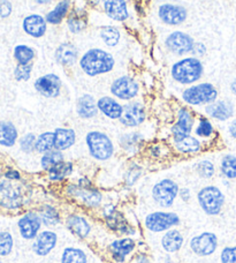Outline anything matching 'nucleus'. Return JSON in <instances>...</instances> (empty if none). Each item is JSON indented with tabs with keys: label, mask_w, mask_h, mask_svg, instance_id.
Segmentation results:
<instances>
[{
	"label": "nucleus",
	"mask_w": 236,
	"mask_h": 263,
	"mask_svg": "<svg viewBox=\"0 0 236 263\" xmlns=\"http://www.w3.org/2000/svg\"><path fill=\"white\" fill-rule=\"evenodd\" d=\"M67 194L88 208H98L103 202V194L92 187L91 180L81 178L77 184H70L67 187Z\"/></svg>",
	"instance_id": "nucleus-5"
},
{
	"label": "nucleus",
	"mask_w": 236,
	"mask_h": 263,
	"mask_svg": "<svg viewBox=\"0 0 236 263\" xmlns=\"http://www.w3.org/2000/svg\"><path fill=\"white\" fill-rule=\"evenodd\" d=\"M195 115L188 107H180L176 112V121L171 127V136L173 141H179L191 135L195 127Z\"/></svg>",
	"instance_id": "nucleus-12"
},
{
	"label": "nucleus",
	"mask_w": 236,
	"mask_h": 263,
	"mask_svg": "<svg viewBox=\"0 0 236 263\" xmlns=\"http://www.w3.org/2000/svg\"><path fill=\"white\" fill-rule=\"evenodd\" d=\"M74 171V164L68 161H63L51 167L47 171V178L51 182H61L72 175Z\"/></svg>",
	"instance_id": "nucleus-34"
},
{
	"label": "nucleus",
	"mask_w": 236,
	"mask_h": 263,
	"mask_svg": "<svg viewBox=\"0 0 236 263\" xmlns=\"http://www.w3.org/2000/svg\"><path fill=\"white\" fill-rule=\"evenodd\" d=\"M221 263H236V246L225 247L220 253Z\"/></svg>",
	"instance_id": "nucleus-48"
},
{
	"label": "nucleus",
	"mask_w": 236,
	"mask_h": 263,
	"mask_svg": "<svg viewBox=\"0 0 236 263\" xmlns=\"http://www.w3.org/2000/svg\"><path fill=\"white\" fill-rule=\"evenodd\" d=\"M230 91H232L233 95L236 96V78L230 82Z\"/></svg>",
	"instance_id": "nucleus-56"
},
{
	"label": "nucleus",
	"mask_w": 236,
	"mask_h": 263,
	"mask_svg": "<svg viewBox=\"0 0 236 263\" xmlns=\"http://www.w3.org/2000/svg\"><path fill=\"white\" fill-rule=\"evenodd\" d=\"M42 219L38 213L35 211H29L22 216L17 222L18 232L25 240H34L38 236L42 229Z\"/></svg>",
	"instance_id": "nucleus-18"
},
{
	"label": "nucleus",
	"mask_w": 236,
	"mask_h": 263,
	"mask_svg": "<svg viewBox=\"0 0 236 263\" xmlns=\"http://www.w3.org/2000/svg\"><path fill=\"white\" fill-rule=\"evenodd\" d=\"M160 243L165 252L176 253L185 245V237L180 230L173 228L164 233Z\"/></svg>",
	"instance_id": "nucleus-28"
},
{
	"label": "nucleus",
	"mask_w": 236,
	"mask_h": 263,
	"mask_svg": "<svg viewBox=\"0 0 236 263\" xmlns=\"http://www.w3.org/2000/svg\"><path fill=\"white\" fill-rule=\"evenodd\" d=\"M98 110L103 116L111 120H119L124 111V105L116 101V98L103 96L97 101Z\"/></svg>",
	"instance_id": "nucleus-26"
},
{
	"label": "nucleus",
	"mask_w": 236,
	"mask_h": 263,
	"mask_svg": "<svg viewBox=\"0 0 236 263\" xmlns=\"http://www.w3.org/2000/svg\"><path fill=\"white\" fill-rule=\"evenodd\" d=\"M34 68V64H27V65H17L15 69H14V78L16 81H28L31 78V72Z\"/></svg>",
	"instance_id": "nucleus-46"
},
{
	"label": "nucleus",
	"mask_w": 236,
	"mask_h": 263,
	"mask_svg": "<svg viewBox=\"0 0 236 263\" xmlns=\"http://www.w3.org/2000/svg\"><path fill=\"white\" fill-rule=\"evenodd\" d=\"M234 104L228 100H217L211 104L205 105V114L211 119L227 121L234 116Z\"/></svg>",
	"instance_id": "nucleus-21"
},
{
	"label": "nucleus",
	"mask_w": 236,
	"mask_h": 263,
	"mask_svg": "<svg viewBox=\"0 0 236 263\" xmlns=\"http://www.w3.org/2000/svg\"><path fill=\"white\" fill-rule=\"evenodd\" d=\"M179 196H180V199L183 202H188L191 199V191L187 189V187H185V189H180V191H179Z\"/></svg>",
	"instance_id": "nucleus-54"
},
{
	"label": "nucleus",
	"mask_w": 236,
	"mask_h": 263,
	"mask_svg": "<svg viewBox=\"0 0 236 263\" xmlns=\"http://www.w3.org/2000/svg\"><path fill=\"white\" fill-rule=\"evenodd\" d=\"M35 55V50L28 45L20 44L14 48V58L17 62V65H27L32 63Z\"/></svg>",
	"instance_id": "nucleus-42"
},
{
	"label": "nucleus",
	"mask_w": 236,
	"mask_h": 263,
	"mask_svg": "<svg viewBox=\"0 0 236 263\" xmlns=\"http://www.w3.org/2000/svg\"><path fill=\"white\" fill-rule=\"evenodd\" d=\"M193 45H195V41H193L192 37L183 31H173L165 40L166 49L169 52L179 55V57L190 53L193 49Z\"/></svg>",
	"instance_id": "nucleus-15"
},
{
	"label": "nucleus",
	"mask_w": 236,
	"mask_h": 263,
	"mask_svg": "<svg viewBox=\"0 0 236 263\" xmlns=\"http://www.w3.org/2000/svg\"><path fill=\"white\" fill-rule=\"evenodd\" d=\"M0 263H2V261H0Z\"/></svg>",
	"instance_id": "nucleus-59"
},
{
	"label": "nucleus",
	"mask_w": 236,
	"mask_h": 263,
	"mask_svg": "<svg viewBox=\"0 0 236 263\" xmlns=\"http://www.w3.org/2000/svg\"><path fill=\"white\" fill-rule=\"evenodd\" d=\"M110 91L116 100L130 102L139 96L140 84L129 75H122L111 83Z\"/></svg>",
	"instance_id": "nucleus-9"
},
{
	"label": "nucleus",
	"mask_w": 236,
	"mask_h": 263,
	"mask_svg": "<svg viewBox=\"0 0 236 263\" xmlns=\"http://www.w3.org/2000/svg\"><path fill=\"white\" fill-rule=\"evenodd\" d=\"M146 120V110L143 103L137 101L127 102L124 105V111L119 123L128 128L139 127Z\"/></svg>",
	"instance_id": "nucleus-13"
},
{
	"label": "nucleus",
	"mask_w": 236,
	"mask_h": 263,
	"mask_svg": "<svg viewBox=\"0 0 236 263\" xmlns=\"http://www.w3.org/2000/svg\"><path fill=\"white\" fill-rule=\"evenodd\" d=\"M104 11L111 20L115 22H125L129 17L128 4L126 0H105Z\"/></svg>",
	"instance_id": "nucleus-25"
},
{
	"label": "nucleus",
	"mask_w": 236,
	"mask_h": 263,
	"mask_svg": "<svg viewBox=\"0 0 236 263\" xmlns=\"http://www.w3.org/2000/svg\"><path fill=\"white\" fill-rule=\"evenodd\" d=\"M142 176V170L139 166L131 167L130 170L127 172L126 176V184L128 186H133L136 181L140 179V177Z\"/></svg>",
	"instance_id": "nucleus-49"
},
{
	"label": "nucleus",
	"mask_w": 236,
	"mask_h": 263,
	"mask_svg": "<svg viewBox=\"0 0 236 263\" xmlns=\"http://www.w3.org/2000/svg\"><path fill=\"white\" fill-rule=\"evenodd\" d=\"M196 173L203 179H211L215 175V166L209 159H203L200 161L195 166Z\"/></svg>",
	"instance_id": "nucleus-44"
},
{
	"label": "nucleus",
	"mask_w": 236,
	"mask_h": 263,
	"mask_svg": "<svg viewBox=\"0 0 236 263\" xmlns=\"http://www.w3.org/2000/svg\"><path fill=\"white\" fill-rule=\"evenodd\" d=\"M99 36L108 48H115L121 40V32L114 26H103L99 29Z\"/></svg>",
	"instance_id": "nucleus-37"
},
{
	"label": "nucleus",
	"mask_w": 236,
	"mask_h": 263,
	"mask_svg": "<svg viewBox=\"0 0 236 263\" xmlns=\"http://www.w3.org/2000/svg\"><path fill=\"white\" fill-rule=\"evenodd\" d=\"M56 243H58V234L51 231V230H44L41 231L34 239L32 242V251L36 255L46 256L54 250Z\"/></svg>",
	"instance_id": "nucleus-20"
},
{
	"label": "nucleus",
	"mask_w": 236,
	"mask_h": 263,
	"mask_svg": "<svg viewBox=\"0 0 236 263\" xmlns=\"http://www.w3.org/2000/svg\"><path fill=\"white\" fill-rule=\"evenodd\" d=\"M160 21L167 26H180L186 22L188 12L186 7L175 4H163L158 8Z\"/></svg>",
	"instance_id": "nucleus-17"
},
{
	"label": "nucleus",
	"mask_w": 236,
	"mask_h": 263,
	"mask_svg": "<svg viewBox=\"0 0 236 263\" xmlns=\"http://www.w3.org/2000/svg\"><path fill=\"white\" fill-rule=\"evenodd\" d=\"M180 216L172 211H153L145 216L144 228L152 233H163L180 225Z\"/></svg>",
	"instance_id": "nucleus-7"
},
{
	"label": "nucleus",
	"mask_w": 236,
	"mask_h": 263,
	"mask_svg": "<svg viewBox=\"0 0 236 263\" xmlns=\"http://www.w3.org/2000/svg\"><path fill=\"white\" fill-rule=\"evenodd\" d=\"M54 149V133L53 132H44L37 136L35 150L38 154H45Z\"/></svg>",
	"instance_id": "nucleus-43"
},
{
	"label": "nucleus",
	"mask_w": 236,
	"mask_h": 263,
	"mask_svg": "<svg viewBox=\"0 0 236 263\" xmlns=\"http://www.w3.org/2000/svg\"><path fill=\"white\" fill-rule=\"evenodd\" d=\"M228 133L234 140H236V118L230 121V124L228 126Z\"/></svg>",
	"instance_id": "nucleus-55"
},
{
	"label": "nucleus",
	"mask_w": 236,
	"mask_h": 263,
	"mask_svg": "<svg viewBox=\"0 0 236 263\" xmlns=\"http://www.w3.org/2000/svg\"><path fill=\"white\" fill-rule=\"evenodd\" d=\"M179 187L178 182H175L169 178L159 180L157 184H154L151 191V196H152L155 204H158L162 208H171L175 203V200L179 196Z\"/></svg>",
	"instance_id": "nucleus-8"
},
{
	"label": "nucleus",
	"mask_w": 236,
	"mask_h": 263,
	"mask_svg": "<svg viewBox=\"0 0 236 263\" xmlns=\"http://www.w3.org/2000/svg\"><path fill=\"white\" fill-rule=\"evenodd\" d=\"M136 246L137 245L133 238L125 237L113 240L108 245L107 250L110 252L112 259L116 263H124L127 257L135 251Z\"/></svg>",
	"instance_id": "nucleus-19"
},
{
	"label": "nucleus",
	"mask_w": 236,
	"mask_h": 263,
	"mask_svg": "<svg viewBox=\"0 0 236 263\" xmlns=\"http://www.w3.org/2000/svg\"><path fill=\"white\" fill-rule=\"evenodd\" d=\"M204 74V66L201 59L195 57H187L174 63L171 68V77L182 86H192L200 81Z\"/></svg>",
	"instance_id": "nucleus-2"
},
{
	"label": "nucleus",
	"mask_w": 236,
	"mask_h": 263,
	"mask_svg": "<svg viewBox=\"0 0 236 263\" xmlns=\"http://www.w3.org/2000/svg\"><path fill=\"white\" fill-rule=\"evenodd\" d=\"M104 218H105V223L108 229L112 231L121 234V236H134L136 233V230L134 227L129 224L128 219H127L124 215L119 213L114 206L107 205L103 210Z\"/></svg>",
	"instance_id": "nucleus-11"
},
{
	"label": "nucleus",
	"mask_w": 236,
	"mask_h": 263,
	"mask_svg": "<svg viewBox=\"0 0 236 263\" xmlns=\"http://www.w3.org/2000/svg\"><path fill=\"white\" fill-rule=\"evenodd\" d=\"M219 92L213 84L210 82H202L192 84L182 91L181 98L186 104L190 106L207 105L218 100Z\"/></svg>",
	"instance_id": "nucleus-4"
},
{
	"label": "nucleus",
	"mask_w": 236,
	"mask_h": 263,
	"mask_svg": "<svg viewBox=\"0 0 236 263\" xmlns=\"http://www.w3.org/2000/svg\"><path fill=\"white\" fill-rule=\"evenodd\" d=\"M14 246L13 236L9 232H0V256H7L12 253Z\"/></svg>",
	"instance_id": "nucleus-45"
},
{
	"label": "nucleus",
	"mask_w": 236,
	"mask_h": 263,
	"mask_svg": "<svg viewBox=\"0 0 236 263\" xmlns=\"http://www.w3.org/2000/svg\"><path fill=\"white\" fill-rule=\"evenodd\" d=\"M52 2H54V0H35V3L38 5H47V4H51Z\"/></svg>",
	"instance_id": "nucleus-58"
},
{
	"label": "nucleus",
	"mask_w": 236,
	"mask_h": 263,
	"mask_svg": "<svg viewBox=\"0 0 236 263\" xmlns=\"http://www.w3.org/2000/svg\"><path fill=\"white\" fill-rule=\"evenodd\" d=\"M89 155L98 162H106L114 155V143L110 136L101 130H91L86 135Z\"/></svg>",
	"instance_id": "nucleus-3"
},
{
	"label": "nucleus",
	"mask_w": 236,
	"mask_h": 263,
	"mask_svg": "<svg viewBox=\"0 0 236 263\" xmlns=\"http://www.w3.org/2000/svg\"><path fill=\"white\" fill-rule=\"evenodd\" d=\"M86 3H88L90 6H98L99 4L102 3V0H86Z\"/></svg>",
	"instance_id": "nucleus-57"
},
{
	"label": "nucleus",
	"mask_w": 236,
	"mask_h": 263,
	"mask_svg": "<svg viewBox=\"0 0 236 263\" xmlns=\"http://www.w3.org/2000/svg\"><path fill=\"white\" fill-rule=\"evenodd\" d=\"M87 254L81 248L66 247L61 254V263H87Z\"/></svg>",
	"instance_id": "nucleus-40"
},
{
	"label": "nucleus",
	"mask_w": 236,
	"mask_h": 263,
	"mask_svg": "<svg viewBox=\"0 0 236 263\" xmlns=\"http://www.w3.org/2000/svg\"><path fill=\"white\" fill-rule=\"evenodd\" d=\"M18 132L11 121H0V144L11 148L16 143Z\"/></svg>",
	"instance_id": "nucleus-35"
},
{
	"label": "nucleus",
	"mask_w": 236,
	"mask_h": 263,
	"mask_svg": "<svg viewBox=\"0 0 236 263\" xmlns=\"http://www.w3.org/2000/svg\"><path fill=\"white\" fill-rule=\"evenodd\" d=\"M70 7H72V2L70 0H60L53 7V9H51L45 15L46 22L52 26H58L60 23H63L65 18H67L68 16Z\"/></svg>",
	"instance_id": "nucleus-31"
},
{
	"label": "nucleus",
	"mask_w": 236,
	"mask_h": 263,
	"mask_svg": "<svg viewBox=\"0 0 236 263\" xmlns=\"http://www.w3.org/2000/svg\"><path fill=\"white\" fill-rule=\"evenodd\" d=\"M98 105L97 101L94 97L89 95V93H84L78 98L76 102V114L81 119L90 120L98 115Z\"/></svg>",
	"instance_id": "nucleus-27"
},
{
	"label": "nucleus",
	"mask_w": 236,
	"mask_h": 263,
	"mask_svg": "<svg viewBox=\"0 0 236 263\" xmlns=\"http://www.w3.org/2000/svg\"><path fill=\"white\" fill-rule=\"evenodd\" d=\"M197 202L207 216H218L224 209L226 197L219 187L207 185L198 191Z\"/></svg>",
	"instance_id": "nucleus-6"
},
{
	"label": "nucleus",
	"mask_w": 236,
	"mask_h": 263,
	"mask_svg": "<svg viewBox=\"0 0 236 263\" xmlns=\"http://www.w3.org/2000/svg\"><path fill=\"white\" fill-rule=\"evenodd\" d=\"M35 90L45 98H56L61 93L63 81L54 73L42 75L34 83Z\"/></svg>",
	"instance_id": "nucleus-16"
},
{
	"label": "nucleus",
	"mask_w": 236,
	"mask_h": 263,
	"mask_svg": "<svg viewBox=\"0 0 236 263\" xmlns=\"http://www.w3.org/2000/svg\"><path fill=\"white\" fill-rule=\"evenodd\" d=\"M206 46L204 43H201V42H195V45H193V49L191 51L192 57L195 58H202L206 54Z\"/></svg>",
	"instance_id": "nucleus-51"
},
{
	"label": "nucleus",
	"mask_w": 236,
	"mask_h": 263,
	"mask_svg": "<svg viewBox=\"0 0 236 263\" xmlns=\"http://www.w3.org/2000/svg\"><path fill=\"white\" fill-rule=\"evenodd\" d=\"M22 28L26 34L32 39H42L47 31V22L45 17L40 14H30L23 20Z\"/></svg>",
	"instance_id": "nucleus-22"
},
{
	"label": "nucleus",
	"mask_w": 236,
	"mask_h": 263,
	"mask_svg": "<svg viewBox=\"0 0 236 263\" xmlns=\"http://www.w3.org/2000/svg\"><path fill=\"white\" fill-rule=\"evenodd\" d=\"M173 145L174 149H175L179 154L182 155L198 154L202 152L203 149L202 141L192 135H189L187 138L179 141H173Z\"/></svg>",
	"instance_id": "nucleus-32"
},
{
	"label": "nucleus",
	"mask_w": 236,
	"mask_h": 263,
	"mask_svg": "<svg viewBox=\"0 0 236 263\" xmlns=\"http://www.w3.org/2000/svg\"><path fill=\"white\" fill-rule=\"evenodd\" d=\"M144 142V136L137 132H130L120 136L119 144L121 149L127 154H136Z\"/></svg>",
	"instance_id": "nucleus-33"
},
{
	"label": "nucleus",
	"mask_w": 236,
	"mask_h": 263,
	"mask_svg": "<svg viewBox=\"0 0 236 263\" xmlns=\"http://www.w3.org/2000/svg\"><path fill=\"white\" fill-rule=\"evenodd\" d=\"M219 245V239L213 232H202L189 240V248L193 254L206 257L213 254Z\"/></svg>",
	"instance_id": "nucleus-10"
},
{
	"label": "nucleus",
	"mask_w": 236,
	"mask_h": 263,
	"mask_svg": "<svg viewBox=\"0 0 236 263\" xmlns=\"http://www.w3.org/2000/svg\"><path fill=\"white\" fill-rule=\"evenodd\" d=\"M4 177L6 178V179L12 180V181H17V180L21 179L20 172L16 171V170H9V171H7V172L4 175Z\"/></svg>",
	"instance_id": "nucleus-53"
},
{
	"label": "nucleus",
	"mask_w": 236,
	"mask_h": 263,
	"mask_svg": "<svg viewBox=\"0 0 236 263\" xmlns=\"http://www.w3.org/2000/svg\"><path fill=\"white\" fill-rule=\"evenodd\" d=\"M13 12L12 3L8 0H0V17L6 18L11 15Z\"/></svg>",
	"instance_id": "nucleus-50"
},
{
	"label": "nucleus",
	"mask_w": 236,
	"mask_h": 263,
	"mask_svg": "<svg viewBox=\"0 0 236 263\" xmlns=\"http://www.w3.org/2000/svg\"><path fill=\"white\" fill-rule=\"evenodd\" d=\"M78 65L84 74L94 78L112 72L115 66V59L108 51L94 48L82 54L78 60Z\"/></svg>",
	"instance_id": "nucleus-1"
},
{
	"label": "nucleus",
	"mask_w": 236,
	"mask_h": 263,
	"mask_svg": "<svg viewBox=\"0 0 236 263\" xmlns=\"http://www.w3.org/2000/svg\"><path fill=\"white\" fill-rule=\"evenodd\" d=\"M38 215L42 219V223L45 225L46 228H54L61 222V217L59 211L56 210L55 206L45 204L38 211Z\"/></svg>",
	"instance_id": "nucleus-36"
},
{
	"label": "nucleus",
	"mask_w": 236,
	"mask_h": 263,
	"mask_svg": "<svg viewBox=\"0 0 236 263\" xmlns=\"http://www.w3.org/2000/svg\"><path fill=\"white\" fill-rule=\"evenodd\" d=\"M193 130H195L196 138L202 140H210L213 138V135L215 133L213 124H212V121L209 118H206V117H200V118H198V123Z\"/></svg>",
	"instance_id": "nucleus-39"
},
{
	"label": "nucleus",
	"mask_w": 236,
	"mask_h": 263,
	"mask_svg": "<svg viewBox=\"0 0 236 263\" xmlns=\"http://www.w3.org/2000/svg\"><path fill=\"white\" fill-rule=\"evenodd\" d=\"M66 228L70 233H73L75 237L80 239H86L89 237L91 232V224L88 222V219L84 216L80 214H70L66 217Z\"/></svg>",
	"instance_id": "nucleus-23"
},
{
	"label": "nucleus",
	"mask_w": 236,
	"mask_h": 263,
	"mask_svg": "<svg viewBox=\"0 0 236 263\" xmlns=\"http://www.w3.org/2000/svg\"><path fill=\"white\" fill-rule=\"evenodd\" d=\"M67 28L72 34H80L88 27V14L82 8L70 9L66 18Z\"/></svg>",
	"instance_id": "nucleus-30"
},
{
	"label": "nucleus",
	"mask_w": 236,
	"mask_h": 263,
	"mask_svg": "<svg viewBox=\"0 0 236 263\" xmlns=\"http://www.w3.org/2000/svg\"><path fill=\"white\" fill-rule=\"evenodd\" d=\"M36 140L37 136L34 133H28L26 135H23L20 139V148L22 152L26 154H31L36 152Z\"/></svg>",
	"instance_id": "nucleus-47"
},
{
	"label": "nucleus",
	"mask_w": 236,
	"mask_h": 263,
	"mask_svg": "<svg viewBox=\"0 0 236 263\" xmlns=\"http://www.w3.org/2000/svg\"><path fill=\"white\" fill-rule=\"evenodd\" d=\"M221 176L228 180L236 179V156L233 154H226L220 161Z\"/></svg>",
	"instance_id": "nucleus-38"
},
{
	"label": "nucleus",
	"mask_w": 236,
	"mask_h": 263,
	"mask_svg": "<svg viewBox=\"0 0 236 263\" xmlns=\"http://www.w3.org/2000/svg\"><path fill=\"white\" fill-rule=\"evenodd\" d=\"M23 204V194L18 186L12 180L0 179V205L7 209H17Z\"/></svg>",
	"instance_id": "nucleus-14"
},
{
	"label": "nucleus",
	"mask_w": 236,
	"mask_h": 263,
	"mask_svg": "<svg viewBox=\"0 0 236 263\" xmlns=\"http://www.w3.org/2000/svg\"><path fill=\"white\" fill-rule=\"evenodd\" d=\"M54 149L65 152L76 143V132L68 127H58L54 129Z\"/></svg>",
	"instance_id": "nucleus-29"
},
{
	"label": "nucleus",
	"mask_w": 236,
	"mask_h": 263,
	"mask_svg": "<svg viewBox=\"0 0 236 263\" xmlns=\"http://www.w3.org/2000/svg\"><path fill=\"white\" fill-rule=\"evenodd\" d=\"M164 149H166V147H164V145H160V144L150 145V148H149L150 156H152L153 158L165 157V155L166 154H164Z\"/></svg>",
	"instance_id": "nucleus-52"
},
{
	"label": "nucleus",
	"mask_w": 236,
	"mask_h": 263,
	"mask_svg": "<svg viewBox=\"0 0 236 263\" xmlns=\"http://www.w3.org/2000/svg\"><path fill=\"white\" fill-rule=\"evenodd\" d=\"M65 161V155L60 150H50L45 154L42 155L41 158V167L43 168L44 171H49L51 167H53L56 164Z\"/></svg>",
	"instance_id": "nucleus-41"
},
{
	"label": "nucleus",
	"mask_w": 236,
	"mask_h": 263,
	"mask_svg": "<svg viewBox=\"0 0 236 263\" xmlns=\"http://www.w3.org/2000/svg\"><path fill=\"white\" fill-rule=\"evenodd\" d=\"M54 59L64 67H72L78 60V50L76 46L69 42L61 43L54 52Z\"/></svg>",
	"instance_id": "nucleus-24"
}]
</instances>
